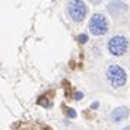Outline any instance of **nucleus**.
<instances>
[{
    "label": "nucleus",
    "mask_w": 130,
    "mask_h": 130,
    "mask_svg": "<svg viewBox=\"0 0 130 130\" xmlns=\"http://www.w3.org/2000/svg\"><path fill=\"white\" fill-rule=\"evenodd\" d=\"M107 77L114 88H121L126 83V79H127L124 69L117 64H112L107 69Z\"/></svg>",
    "instance_id": "nucleus-1"
},
{
    "label": "nucleus",
    "mask_w": 130,
    "mask_h": 130,
    "mask_svg": "<svg viewBox=\"0 0 130 130\" xmlns=\"http://www.w3.org/2000/svg\"><path fill=\"white\" fill-rule=\"evenodd\" d=\"M127 47H129V42L121 35L112 37L111 40L108 41V51L112 56H121V54H124L126 50H127Z\"/></svg>",
    "instance_id": "nucleus-3"
},
{
    "label": "nucleus",
    "mask_w": 130,
    "mask_h": 130,
    "mask_svg": "<svg viewBox=\"0 0 130 130\" xmlns=\"http://www.w3.org/2000/svg\"><path fill=\"white\" fill-rule=\"evenodd\" d=\"M66 110H67L66 112H67V116H69V117H72V118H73V117H76V112L73 111L72 108H66Z\"/></svg>",
    "instance_id": "nucleus-8"
},
{
    "label": "nucleus",
    "mask_w": 130,
    "mask_h": 130,
    "mask_svg": "<svg viewBox=\"0 0 130 130\" xmlns=\"http://www.w3.org/2000/svg\"><path fill=\"white\" fill-rule=\"evenodd\" d=\"M123 130H130V127H126V129H123Z\"/></svg>",
    "instance_id": "nucleus-10"
},
{
    "label": "nucleus",
    "mask_w": 130,
    "mask_h": 130,
    "mask_svg": "<svg viewBox=\"0 0 130 130\" xmlns=\"http://www.w3.org/2000/svg\"><path fill=\"white\" fill-rule=\"evenodd\" d=\"M127 116H129V110L126 107H118L114 111H111V116L110 117H111L112 121H121L124 118H127Z\"/></svg>",
    "instance_id": "nucleus-5"
},
{
    "label": "nucleus",
    "mask_w": 130,
    "mask_h": 130,
    "mask_svg": "<svg viewBox=\"0 0 130 130\" xmlns=\"http://www.w3.org/2000/svg\"><path fill=\"white\" fill-rule=\"evenodd\" d=\"M77 41L80 42V44H85V42L88 41V35L86 34H80V35L77 37Z\"/></svg>",
    "instance_id": "nucleus-7"
},
{
    "label": "nucleus",
    "mask_w": 130,
    "mask_h": 130,
    "mask_svg": "<svg viewBox=\"0 0 130 130\" xmlns=\"http://www.w3.org/2000/svg\"><path fill=\"white\" fill-rule=\"evenodd\" d=\"M89 29L94 35H104L108 31V22L105 16L101 13H95L89 21Z\"/></svg>",
    "instance_id": "nucleus-2"
},
{
    "label": "nucleus",
    "mask_w": 130,
    "mask_h": 130,
    "mask_svg": "<svg viewBox=\"0 0 130 130\" xmlns=\"http://www.w3.org/2000/svg\"><path fill=\"white\" fill-rule=\"evenodd\" d=\"M86 12H88V9L83 2H70L69 3V15L73 21L80 22L86 16Z\"/></svg>",
    "instance_id": "nucleus-4"
},
{
    "label": "nucleus",
    "mask_w": 130,
    "mask_h": 130,
    "mask_svg": "<svg viewBox=\"0 0 130 130\" xmlns=\"http://www.w3.org/2000/svg\"><path fill=\"white\" fill-rule=\"evenodd\" d=\"M82 96H83V94H82V92H76V94H75V98H76V100H80Z\"/></svg>",
    "instance_id": "nucleus-9"
},
{
    "label": "nucleus",
    "mask_w": 130,
    "mask_h": 130,
    "mask_svg": "<svg viewBox=\"0 0 130 130\" xmlns=\"http://www.w3.org/2000/svg\"><path fill=\"white\" fill-rule=\"evenodd\" d=\"M38 104L42 107H50V102H48V100L45 98V96H41L40 100H38Z\"/></svg>",
    "instance_id": "nucleus-6"
}]
</instances>
